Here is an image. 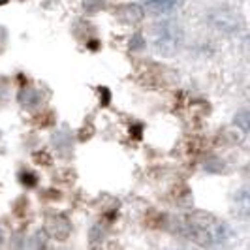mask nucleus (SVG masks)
I'll use <instances>...</instances> for the list:
<instances>
[{"label":"nucleus","instance_id":"nucleus-1","mask_svg":"<svg viewBox=\"0 0 250 250\" xmlns=\"http://www.w3.org/2000/svg\"><path fill=\"white\" fill-rule=\"evenodd\" d=\"M188 235L201 245H218L229 237V228L209 213H194L187 218Z\"/></svg>","mask_w":250,"mask_h":250},{"label":"nucleus","instance_id":"nucleus-2","mask_svg":"<svg viewBox=\"0 0 250 250\" xmlns=\"http://www.w3.org/2000/svg\"><path fill=\"white\" fill-rule=\"evenodd\" d=\"M183 30L177 25L175 21H160L152 28V45L156 53H160L164 57H173L179 53L181 45H183Z\"/></svg>","mask_w":250,"mask_h":250},{"label":"nucleus","instance_id":"nucleus-3","mask_svg":"<svg viewBox=\"0 0 250 250\" xmlns=\"http://www.w3.org/2000/svg\"><path fill=\"white\" fill-rule=\"evenodd\" d=\"M209 21L213 23L218 30H226V32H231V30H237L241 25V19L237 17V13L231 12V10H213V13L209 15Z\"/></svg>","mask_w":250,"mask_h":250},{"label":"nucleus","instance_id":"nucleus-4","mask_svg":"<svg viewBox=\"0 0 250 250\" xmlns=\"http://www.w3.org/2000/svg\"><path fill=\"white\" fill-rule=\"evenodd\" d=\"M115 15H117V19L121 23H125L128 26H136L143 21L145 12H143V8L139 4H123V6L117 8Z\"/></svg>","mask_w":250,"mask_h":250},{"label":"nucleus","instance_id":"nucleus-5","mask_svg":"<svg viewBox=\"0 0 250 250\" xmlns=\"http://www.w3.org/2000/svg\"><path fill=\"white\" fill-rule=\"evenodd\" d=\"M185 0H147V6L154 13H171L183 6Z\"/></svg>","mask_w":250,"mask_h":250},{"label":"nucleus","instance_id":"nucleus-6","mask_svg":"<svg viewBox=\"0 0 250 250\" xmlns=\"http://www.w3.org/2000/svg\"><path fill=\"white\" fill-rule=\"evenodd\" d=\"M70 222L66 220V218H62V216H57V218H53L49 224V231L53 237L57 239H66L68 235H70Z\"/></svg>","mask_w":250,"mask_h":250},{"label":"nucleus","instance_id":"nucleus-7","mask_svg":"<svg viewBox=\"0 0 250 250\" xmlns=\"http://www.w3.org/2000/svg\"><path fill=\"white\" fill-rule=\"evenodd\" d=\"M235 207L239 213L250 216V188H243L235 194Z\"/></svg>","mask_w":250,"mask_h":250},{"label":"nucleus","instance_id":"nucleus-8","mask_svg":"<svg viewBox=\"0 0 250 250\" xmlns=\"http://www.w3.org/2000/svg\"><path fill=\"white\" fill-rule=\"evenodd\" d=\"M233 123L237 128H241L243 132L250 134V111H239L233 119Z\"/></svg>","mask_w":250,"mask_h":250},{"label":"nucleus","instance_id":"nucleus-9","mask_svg":"<svg viewBox=\"0 0 250 250\" xmlns=\"http://www.w3.org/2000/svg\"><path fill=\"white\" fill-rule=\"evenodd\" d=\"M107 6L105 0H83V10L87 13H98Z\"/></svg>","mask_w":250,"mask_h":250},{"label":"nucleus","instance_id":"nucleus-10","mask_svg":"<svg viewBox=\"0 0 250 250\" xmlns=\"http://www.w3.org/2000/svg\"><path fill=\"white\" fill-rule=\"evenodd\" d=\"M21 183L25 185V187H36L38 183V177L32 173V171H25V173H21Z\"/></svg>","mask_w":250,"mask_h":250},{"label":"nucleus","instance_id":"nucleus-11","mask_svg":"<svg viewBox=\"0 0 250 250\" xmlns=\"http://www.w3.org/2000/svg\"><path fill=\"white\" fill-rule=\"evenodd\" d=\"M130 42H132V43H130V47H132V49H134V51L143 49V47H145V45H147V43H145V38L141 36V34H136V36L132 38V40H130Z\"/></svg>","mask_w":250,"mask_h":250},{"label":"nucleus","instance_id":"nucleus-12","mask_svg":"<svg viewBox=\"0 0 250 250\" xmlns=\"http://www.w3.org/2000/svg\"><path fill=\"white\" fill-rule=\"evenodd\" d=\"M2 243H4V231L0 229V245H2Z\"/></svg>","mask_w":250,"mask_h":250}]
</instances>
